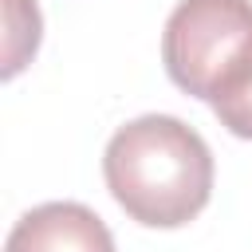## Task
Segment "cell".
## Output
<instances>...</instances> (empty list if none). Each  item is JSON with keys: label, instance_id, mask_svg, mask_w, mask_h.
Returning <instances> with one entry per match:
<instances>
[{"label": "cell", "instance_id": "1", "mask_svg": "<svg viewBox=\"0 0 252 252\" xmlns=\"http://www.w3.org/2000/svg\"><path fill=\"white\" fill-rule=\"evenodd\" d=\"M102 177L130 220L146 228H181L209 205L213 150L181 118L142 114L110 134Z\"/></svg>", "mask_w": 252, "mask_h": 252}, {"label": "cell", "instance_id": "2", "mask_svg": "<svg viewBox=\"0 0 252 252\" xmlns=\"http://www.w3.org/2000/svg\"><path fill=\"white\" fill-rule=\"evenodd\" d=\"M248 55L252 0H181L165 20V75L193 98H213Z\"/></svg>", "mask_w": 252, "mask_h": 252}, {"label": "cell", "instance_id": "3", "mask_svg": "<svg viewBox=\"0 0 252 252\" xmlns=\"http://www.w3.org/2000/svg\"><path fill=\"white\" fill-rule=\"evenodd\" d=\"M4 252H114V236L94 209L79 201H47L12 224Z\"/></svg>", "mask_w": 252, "mask_h": 252}, {"label": "cell", "instance_id": "4", "mask_svg": "<svg viewBox=\"0 0 252 252\" xmlns=\"http://www.w3.org/2000/svg\"><path fill=\"white\" fill-rule=\"evenodd\" d=\"M4 79H12L39 47V8L35 0H4Z\"/></svg>", "mask_w": 252, "mask_h": 252}, {"label": "cell", "instance_id": "5", "mask_svg": "<svg viewBox=\"0 0 252 252\" xmlns=\"http://www.w3.org/2000/svg\"><path fill=\"white\" fill-rule=\"evenodd\" d=\"M209 106L228 134L252 142V55L228 75V83L209 98Z\"/></svg>", "mask_w": 252, "mask_h": 252}]
</instances>
